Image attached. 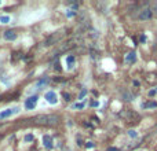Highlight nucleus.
Masks as SVG:
<instances>
[{
    "instance_id": "nucleus-24",
    "label": "nucleus",
    "mask_w": 157,
    "mask_h": 151,
    "mask_svg": "<svg viewBox=\"0 0 157 151\" xmlns=\"http://www.w3.org/2000/svg\"><path fill=\"white\" fill-rule=\"evenodd\" d=\"M138 151H143V150H138Z\"/></svg>"
},
{
    "instance_id": "nucleus-5",
    "label": "nucleus",
    "mask_w": 157,
    "mask_h": 151,
    "mask_svg": "<svg viewBox=\"0 0 157 151\" xmlns=\"http://www.w3.org/2000/svg\"><path fill=\"white\" fill-rule=\"evenodd\" d=\"M43 146H44L47 150L54 148V139H52L50 135H44L43 136Z\"/></svg>"
},
{
    "instance_id": "nucleus-16",
    "label": "nucleus",
    "mask_w": 157,
    "mask_h": 151,
    "mask_svg": "<svg viewBox=\"0 0 157 151\" xmlns=\"http://www.w3.org/2000/svg\"><path fill=\"white\" fill-rule=\"evenodd\" d=\"M75 15H76V11H73V10H68V11H66V17H68V18H73Z\"/></svg>"
},
{
    "instance_id": "nucleus-21",
    "label": "nucleus",
    "mask_w": 157,
    "mask_h": 151,
    "mask_svg": "<svg viewBox=\"0 0 157 151\" xmlns=\"http://www.w3.org/2000/svg\"><path fill=\"white\" fill-rule=\"evenodd\" d=\"M106 151H119V148H116V147H109Z\"/></svg>"
},
{
    "instance_id": "nucleus-10",
    "label": "nucleus",
    "mask_w": 157,
    "mask_h": 151,
    "mask_svg": "<svg viewBox=\"0 0 157 151\" xmlns=\"http://www.w3.org/2000/svg\"><path fill=\"white\" fill-rule=\"evenodd\" d=\"M48 83H50V78H48V77H43L42 80H39V81H37V83H36V87H37V88L46 87V85H47V84H48Z\"/></svg>"
},
{
    "instance_id": "nucleus-8",
    "label": "nucleus",
    "mask_w": 157,
    "mask_h": 151,
    "mask_svg": "<svg viewBox=\"0 0 157 151\" xmlns=\"http://www.w3.org/2000/svg\"><path fill=\"white\" fill-rule=\"evenodd\" d=\"M75 62H76L75 55H68V56H66V69L70 70V69L75 66Z\"/></svg>"
},
{
    "instance_id": "nucleus-4",
    "label": "nucleus",
    "mask_w": 157,
    "mask_h": 151,
    "mask_svg": "<svg viewBox=\"0 0 157 151\" xmlns=\"http://www.w3.org/2000/svg\"><path fill=\"white\" fill-rule=\"evenodd\" d=\"M37 100H39V96L37 95H33V96H29L28 99L25 100V109L26 110H33L35 107H36V104H37Z\"/></svg>"
},
{
    "instance_id": "nucleus-17",
    "label": "nucleus",
    "mask_w": 157,
    "mask_h": 151,
    "mask_svg": "<svg viewBox=\"0 0 157 151\" xmlns=\"http://www.w3.org/2000/svg\"><path fill=\"white\" fill-rule=\"evenodd\" d=\"M33 140H35V137H33V135H30V133L25 136V141H26V143H30V141H33Z\"/></svg>"
},
{
    "instance_id": "nucleus-22",
    "label": "nucleus",
    "mask_w": 157,
    "mask_h": 151,
    "mask_svg": "<svg viewBox=\"0 0 157 151\" xmlns=\"http://www.w3.org/2000/svg\"><path fill=\"white\" fill-rule=\"evenodd\" d=\"M134 85H135V87H139V85H141V83H139L138 80H134Z\"/></svg>"
},
{
    "instance_id": "nucleus-7",
    "label": "nucleus",
    "mask_w": 157,
    "mask_h": 151,
    "mask_svg": "<svg viewBox=\"0 0 157 151\" xmlns=\"http://www.w3.org/2000/svg\"><path fill=\"white\" fill-rule=\"evenodd\" d=\"M3 37L7 41H14V40L17 39V33L14 32V30H7V32H4Z\"/></svg>"
},
{
    "instance_id": "nucleus-3",
    "label": "nucleus",
    "mask_w": 157,
    "mask_h": 151,
    "mask_svg": "<svg viewBox=\"0 0 157 151\" xmlns=\"http://www.w3.org/2000/svg\"><path fill=\"white\" fill-rule=\"evenodd\" d=\"M44 99H46L47 103L50 104H57L58 103V95H57L55 91H47L44 93Z\"/></svg>"
},
{
    "instance_id": "nucleus-15",
    "label": "nucleus",
    "mask_w": 157,
    "mask_h": 151,
    "mask_svg": "<svg viewBox=\"0 0 157 151\" xmlns=\"http://www.w3.org/2000/svg\"><path fill=\"white\" fill-rule=\"evenodd\" d=\"M87 93H88V91H87V89H83L82 92L78 93V96H77V99H78V100H83V99H84L85 96H87Z\"/></svg>"
},
{
    "instance_id": "nucleus-20",
    "label": "nucleus",
    "mask_w": 157,
    "mask_h": 151,
    "mask_svg": "<svg viewBox=\"0 0 157 151\" xmlns=\"http://www.w3.org/2000/svg\"><path fill=\"white\" fill-rule=\"evenodd\" d=\"M85 147H87V148H94V143H92V141H87Z\"/></svg>"
},
{
    "instance_id": "nucleus-9",
    "label": "nucleus",
    "mask_w": 157,
    "mask_h": 151,
    "mask_svg": "<svg viewBox=\"0 0 157 151\" xmlns=\"http://www.w3.org/2000/svg\"><path fill=\"white\" fill-rule=\"evenodd\" d=\"M135 61H137V54L135 52H128L125 55V63L131 65V63H135Z\"/></svg>"
},
{
    "instance_id": "nucleus-19",
    "label": "nucleus",
    "mask_w": 157,
    "mask_h": 151,
    "mask_svg": "<svg viewBox=\"0 0 157 151\" xmlns=\"http://www.w3.org/2000/svg\"><path fill=\"white\" fill-rule=\"evenodd\" d=\"M90 106H91V107H98L99 106V102H98V100H92V102L90 103Z\"/></svg>"
},
{
    "instance_id": "nucleus-12",
    "label": "nucleus",
    "mask_w": 157,
    "mask_h": 151,
    "mask_svg": "<svg viewBox=\"0 0 157 151\" xmlns=\"http://www.w3.org/2000/svg\"><path fill=\"white\" fill-rule=\"evenodd\" d=\"M84 107H85L84 102H77V103H73L72 106H70V109H73V110H83Z\"/></svg>"
},
{
    "instance_id": "nucleus-1",
    "label": "nucleus",
    "mask_w": 157,
    "mask_h": 151,
    "mask_svg": "<svg viewBox=\"0 0 157 151\" xmlns=\"http://www.w3.org/2000/svg\"><path fill=\"white\" fill-rule=\"evenodd\" d=\"M59 118L57 116H52V114H46V116H39L35 118L36 124H44V125H55L58 124Z\"/></svg>"
},
{
    "instance_id": "nucleus-6",
    "label": "nucleus",
    "mask_w": 157,
    "mask_h": 151,
    "mask_svg": "<svg viewBox=\"0 0 157 151\" xmlns=\"http://www.w3.org/2000/svg\"><path fill=\"white\" fill-rule=\"evenodd\" d=\"M152 17V10L150 8H143V10L139 13V15H138V18L141 21H146V20H149Z\"/></svg>"
},
{
    "instance_id": "nucleus-13",
    "label": "nucleus",
    "mask_w": 157,
    "mask_h": 151,
    "mask_svg": "<svg viewBox=\"0 0 157 151\" xmlns=\"http://www.w3.org/2000/svg\"><path fill=\"white\" fill-rule=\"evenodd\" d=\"M127 135L130 136L131 139H137L138 136H139V133H138L135 129H130V131H127Z\"/></svg>"
},
{
    "instance_id": "nucleus-11",
    "label": "nucleus",
    "mask_w": 157,
    "mask_h": 151,
    "mask_svg": "<svg viewBox=\"0 0 157 151\" xmlns=\"http://www.w3.org/2000/svg\"><path fill=\"white\" fill-rule=\"evenodd\" d=\"M142 107H143L145 110H149V109H157V102H146L142 104Z\"/></svg>"
},
{
    "instance_id": "nucleus-23",
    "label": "nucleus",
    "mask_w": 157,
    "mask_h": 151,
    "mask_svg": "<svg viewBox=\"0 0 157 151\" xmlns=\"http://www.w3.org/2000/svg\"><path fill=\"white\" fill-rule=\"evenodd\" d=\"M63 96H65V98H66V100H70V99H69V98H70V96H69L68 93H63Z\"/></svg>"
},
{
    "instance_id": "nucleus-18",
    "label": "nucleus",
    "mask_w": 157,
    "mask_h": 151,
    "mask_svg": "<svg viewBox=\"0 0 157 151\" xmlns=\"http://www.w3.org/2000/svg\"><path fill=\"white\" fill-rule=\"evenodd\" d=\"M147 95H149V96H156V95H157V87L156 88H153V89H150V91H149V93H147Z\"/></svg>"
},
{
    "instance_id": "nucleus-2",
    "label": "nucleus",
    "mask_w": 157,
    "mask_h": 151,
    "mask_svg": "<svg viewBox=\"0 0 157 151\" xmlns=\"http://www.w3.org/2000/svg\"><path fill=\"white\" fill-rule=\"evenodd\" d=\"M20 111H21V107H18V106H14V107H10V109L2 110V111H0V121H2V119H6V118H10V117L18 114Z\"/></svg>"
},
{
    "instance_id": "nucleus-14",
    "label": "nucleus",
    "mask_w": 157,
    "mask_h": 151,
    "mask_svg": "<svg viewBox=\"0 0 157 151\" xmlns=\"http://www.w3.org/2000/svg\"><path fill=\"white\" fill-rule=\"evenodd\" d=\"M11 21V18L8 15H0V22L2 23H8Z\"/></svg>"
}]
</instances>
